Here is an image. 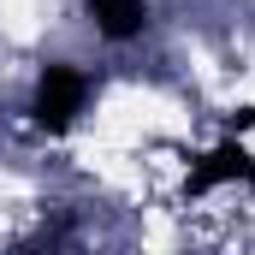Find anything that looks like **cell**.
<instances>
[{"label":"cell","mask_w":255,"mask_h":255,"mask_svg":"<svg viewBox=\"0 0 255 255\" xmlns=\"http://www.w3.org/2000/svg\"><path fill=\"white\" fill-rule=\"evenodd\" d=\"M83 95H89V77L71 71V65H48L42 83H36V125L65 130L77 113H83Z\"/></svg>","instance_id":"1"},{"label":"cell","mask_w":255,"mask_h":255,"mask_svg":"<svg viewBox=\"0 0 255 255\" xmlns=\"http://www.w3.org/2000/svg\"><path fill=\"white\" fill-rule=\"evenodd\" d=\"M83 6H89L95 30H101L107 42H130V36H142V24H148V6H142V0H83Z\"/></svg>","instance_id":"3"},{"label":"cell","mask_w":255,"mask_h":255,"mask_svg":"<svg viewBox=\"0 0 255 255\" xmlns=\"http://www.w3.org/2000/svg\"><path fill=\"white\" fill-rule=\"evenodd\" d=\"M214 184H255V154L244 142H220L214 154H202L190 166V178H184V196H202Z\"/></svg>","instance_id":"2"}]
</instances>
